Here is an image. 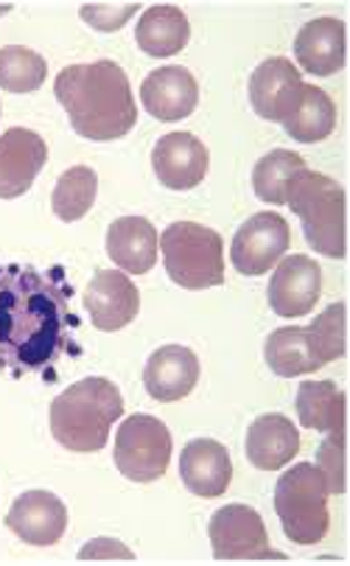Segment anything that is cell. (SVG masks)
Masks as SVG:
<instances>
[{"label":"cell","instance_id":"cell-15","mask_svg":"<svg viewBox=\"0 0 350 566\" xmlns=\"http://www.w3.org/2000/svg\"><path fill=\"white\" fill-rule=\"evenodd\" d=\"M208 164L211 157H208L205 144L191 133L163 135L151 151L155 175L171 191H188L200 186L208 175Z\"/></svg>","mask_w":350,"mask_h":566},{"label":"cell","instance_id":"cell-21","mask_svg":"<svg viewBox=\"0 0 350 566\" xmlns=\"http://www.w3.org/2000/svg\"><path fill=\"white\" fill-rule=\"evenodd\" d=\"M300 452V432L286 416L269 412L250 423L247 460L261 471H278Z\"/></svg>","mask_w":350,"mask_h":566},{"label":"cell","instance_id":"cell-12","mask_svg":"<svg viewBox=\"0 0 350 566\" xmlns=\"http://www.w3.org/2000/svg\"><path fill=\"white\" fill-rule=\"evenodd\" d=\"M322 292V270L306 255H289L275 264L269 281V306L280 317H303L317 306Z\"/></svg>","mask_w":350,"mask_h":566},{"label":"cell","instance_id":"cell-22","mask_svg":"<svg viewBox=\"0 0 350 566\" xmlns=\"http://www.w3.org/2000/svg\"><path fill=\"white\" fill-rule=\"evenodd\" d=\"M191 36V25L182 9L171 7V3H158L149 7L138 20L135 29V40H138L140 51L155 60H169V56L180 54L188 45Z\"/></svg>","mask_w":350,"mask_h":566},{"label":"cell","instance_id":"cell-25","mask_svg":"<svg viewBox=\"0 0 350 566\" xmlns=\"http://www.w3.org/2000/svg\"><path fill=\"white\" fill-rule=\"evenodd\" d=\"M289 138L297 144H320L337 127V107L331 96L315 85L303 87V98L295 107V113L284 120Z\"/></svg>","mask_w":350,"mask_h":566},{"label":"cell","instance_id":"cell-31","mask_svg":"<svg viewBox=\"0 0 350 566\" xmlns=\"http://www.w3.org/2000/svg\"><path fill=\"white\" fill-rule=\"evenodd\" d=\"M138 12V3H85L82 7V20L96 31H118Z\"/></svg>","mask_w":350,"mask_h":566},{"label":"cell","instance_id":"cell-8","mask_svg":"<svg viewBox=\"0 0 350 566\" xmlns=\"http://www.w3.org/2000/svg\"><path fill=\"white\" fill-rule=\"evenodd\" d=\"M211 547L216 560H286L269 547L264 518L255 507L227 505L211 516Z\"/></svg>","mask_w":350,"mask_h":566},{"label":"cell","instance_id":"cell-7","mask_svg":"<svg viewBox=\"0 0 350 566\" xmlns=\"http://www.w3.org/2000/svg\"><path fill=\"white\" fill-rule=\"evenodd\" d=\"M171 440L169 427L155 416H129L115 434V465L127 480L155 482L166 474L171 463Z\"/></svg>","mask_w":350,"mask_h":566},{"label":"cell","instance_id":"cell-18","mask_svg":"<svg viewBox=\"0 0 350 566\" xmlns=\"http://www.w3.org/2000/svg\"><path fill=\"white\" fill-rule=\"evenodd\" d=\"M180 476L197 496H222L233 480V463L222 443L211 438L191 440L180 454Z\"/></svg>","mask_w":350,"mask_h":566},{"label":"cell","instance_id":"cell-26","mask_svg":"<svg viewBox=\"0 0 350 566\" xmlns=\"http://www.w3.org/2000/svg\"><path fill=\"white\" fill-rule=\"evenodd\" d=\"M303 169H306V160H303L297 151H289V149L269 151V155H264L258 164H255V171H253L255 193H258V199L269 202V206H284L289 182L295 180Z\"/></svg>","mask_w":350,"mask_h":566},{"label":"cell","instance_id":"cell-14","mask_svg":"<svg viewBox=\"0 0 350 566\" xmlns=\"http://www.w3.org/2000/svg\"><path fill=\"white\" fill-rule=\"evenodd\" d=\"M49 160V146L36 133L14 127L0 135V199L29 193Z\"/></svg>","mask_w":350,"mask_h":566},{"label":"cell","instance_id":"cell-33","mask_svg":"<svg viewBox=\"0 0 350 566\" xmlns=\"http://www.w3.org/2000/svg\"><path fill=\"white\" fill-rule=\"evenodd\" d=\"M9 9H12V7H0V12H9Z\"/></svg>","mask_w":350,"mask_h":566},{"label":"cell","instance_id":"cell-27","mask_svg":"<svg viewBox=\"0 0 350 566\" xmlns=\"http://www.w3.org/2000/svg\"><path fill=\"white\" fill-rule=\"evenodd\" d=\"M98 193V177L91 166H73L65 175L56 180L54 197H51V208L54 217L62 222H79L87 211L93 208Z\"/></svg>","mask_w":350,"mask_h":566},{"label":"cell","instance_id":"cell-19","mask_svg":"<svg viewBox=\"0 0 350 566\" xmlns=\"http://www.w3.org/2000/svg\"><path fill=\"white\" fill-rule=\"evenodd\" d=\"M160 235L144 217L115 219L107 230V255L129 275H146L158 264Z\"/></svg>","mask_w":350,"mask_h":566},{"label":"cell","instance_id":"cell-30","mask_svg":"<svg viewBox=\"0 0 350 566\" xmlns=\"http://www.w3.org/2000/svg\"><path fill=\"white\" fill-rule=\"evenodd\" d=\"M317 469L322 471L331 494H344V432H331L317 449Z\"/></svg>","mask_w":350,"mask_h":566},{"label":"cell","instance_id":"cell-28","mask_svg":"<svg viewBox=\"0 0 350 566\" xmlns=\"http://www.w3.org/2000/svg\"><path fill=\"white\" fill-rule=\"evenodd\" d=\"M49 76V62L25 45L0 49V91L34 93Z\"/></svg>","mask_w":350,"mask_h":566},{"label":"cell","instance_id":"cell-9","mask_svg":"<svg viewBox=\"0 0 350 566\" xmlns=\"http://www.w3.org/2000/svg\"><path fill=\"white\" fill-rule=\"evenodd\" d=\"M289 224L278 213H255L238 228L233 248H230V261L242 275H264L278 264L289 250Z\"/></svg>","mask_w":350,"mask_h":566},{"label":"cell","instance_id":"cell-24","mask_svg":"<svg viewBox=\"0 0 350 566\" xmlns=\"http://www.w3.org/2000/svg\"><path fill=\"white\" fill-rule=\"evenodd\" d=\"M295 407L306 429L344 432V392L333 381H303Z\"/></svg>","mask_w":350,"mask_h":566},{"label":"cell","instance_id":"cell-5","mask_svg":"<svg viewBox=\"0 0 350 566\" xmlns=\"http://www.w3.org/2000/svg\"><path fill=\"white\" fill-rule=\"evenodd\" d=\"M328 482L315 463H297L275 485V511L289 542L320 544L331 527Z\"/></svg>","mask_w":350,"mask_h":566},{"label":"cell","instance_id":"cell-20","mask_svg":"<svg viewBox=\"0 0 350 566\" xmlns=\"http://www.w3.org/2000/svg\"><path fill=\"white\" fill-rule=\"evenodd\" d=\"M295 60L311 76H333L344 67V23L339 18L308 20L295 40Z\"/></svg>","mask_w":350,"mask_h":566},{"label":"cell","instance_id":"cell-2","mask_svg":"<svg viewBox=\"0 0 350 566\" xmlns=\"http://www.w3.org/2000/svg\"><path fill=\"white\" fill-rule=\"evenodd\" d=\"M54 93L71 127L87 140H118L138 124L127 73L109 60L65 67L56 76Z\"/></svg>","mask_w":350,"mask_h":566},{"label":"cell","instance_id":"cell-13","mask_svg":"<svg viewBox=\"0 0 350 566\" xmlns=\"http://www.w3.org/2000/svg\"><path fill=\"white\" fill-rule=\"evenodd\" d=\"M7 527L31 547H54L67 531V507L51 491H25L9 507Z\"/></svg>","mask_w":350,"mask_h":566},{"label":"cell","instance_id":"cell-11","mask_svg":"<svg viewBox=\"0 0 350 566\" xmlns=\"http://www.w3.org/2000/svg\"><path fill=\"white\" fill-rule=\"evenodd\" d=\"M85 308L98 332H121L138 317L140 292L121 270H98L87 283Z\"/></svg>","mask_w":350,"mask_h":566},{"label":"cell","instance_id":"cell-6","mask_svg":"<svg viewBox=\"0 0 350 566\" xmlns=\"http://www.w3.org/2000/svg\"><path fill=\"white\" fill-rule=\"evenodd\" d=\"M163 264L182 290H211L224 283V250L216 230L197 222H174L160 235Z\"/></svg>","mask_w":350,"mask_h":566},{"label":"cell","instance_id":"cell-1","mask_svg":"<svg viewBox=\"0 0 350 566\" xmlns=\"http://www.w3.org/2000/svg\"><path fill=\"white\" fill-rule=\"evenodd\" d=\"M73 286L65 270L0 264V370L14 379L45 374L62 356H79L73 334Z\"/></svg>","mask_w":350,"mask_h":566},{"label":"cell","instance_id":"cell-16","mask_svg":"<svg viewBox=\"0 0 350 566\" xmlns=\"http://www.w3.org/2000/svg\"><path fill=\"white\" fill-rule=\"evenodd\" d=\"M140 102L151 118L174 124L188 118L200 102V85L188 67L166 65L151 71L140 85Z\"/></svg>","mask_w":350,"mask_h":566},{"label":"cell","instance_id":"cell-32","mask_svg":"<svg viewBox=\"0 0 350 566\" xmlns=\"http://www.w3.org/2000/svg\"><path fill=\"white\" fill-rule=\"evenodd\" d=\"M79 560H135V553L127 544L113 538H93L82 547Z\"/></svg>","mask_w":350,"mask_h":566},{"label":"cell","instance_id":"cell-29","mask_svg":"<svg viewBox=\"0 0 350 566\" xmlns=\"http://www.w3.org/2000/svg\"><path fill=\"white\" fill-rule=\"evenodd\" d=\"M311 334V343H315L317 356L322 359V365L328 361H337L344 356V303H333L328 306L320 317L308 326Z\"/></svg>","mask_w":350,"mask_h":566},{"label":"cell","instance_id":"cell-4","mask_svg":"<svg viewBox=\"0 0 350 566\" xmlns=\"http://www.w3.org/2000/svg\"><path fill=\"white\" fill-rule=\"evenodd\" d=\"M286 206L300 217L315 253L344 259V188L337 180L303 169L289 182Z\"/></svg>","mask_w":350,"mask_h":566},{"label":"cell","instance_id":"cell-10","mask_svg":"<svg viewBox=\"0 0 350 566\" xmlns=\"http://www.w3.org/2000/svg\"><path fill=\"white\" fill-rule=\"evenodd\" d=\"M303 76L284 56L264 60L250 76V104L264 120L284 124L303 98Z\"/></svg>","mask_w":350,"mask_h":566},{"label":"cell","instance_id":"cell-17","mask_svg":"<svg viewBox=\"0 0 350 566\" xmlns=\"http://www.w3.org/2000/svg\"><path fill=\"white\" fill-rule=\"evenodd\" d=\"M197 381H200V359L185 345H163L149 356L144 368L146 392L160 403L191 396Z\"/></svg>","mask_w":350,"mask_h":566},{"label":"cell","instance_id":"cell-23","mask_svg":"<svg viewBox=\"0 0 350 566\" xmlns=\"http://www.w3.org/2000/svg\"><path fill=\"white\" fill-rule=\"evenodd\" d=\"M264 356L272 374L284 376V379L315 374V370L322 368V359L317 356L308 328H278V332H272L266 337Z\"/></svg>","mask_w":350,"mask_h":566},{"label":"cell","instance_id":"cell-3","mask_svg":"<svg viewBox=\"0 0 350 566\" xmlns=\"http://www.w3.org/2000/svg\"><path fill=\"white\" fill-rule=\"evenodd\" d=\"M124 416L121 390L107 379H82L51 403V432L71 452H102L109 429Z\"/></svg>","mask_w":350,"mask_h":566}]
</instances>
